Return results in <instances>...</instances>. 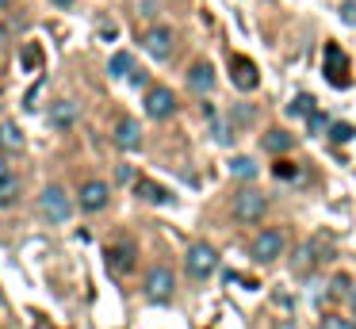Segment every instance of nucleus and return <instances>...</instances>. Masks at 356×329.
<instances>
[{
    "label": "nucleus",
    "instance_id": "ddd939ff",
    "mask_svg": "<svg viewBox=\"0 0 356 329\" xmlns=\"http://www.w3.org/2000/svg\"><path fill=\"white\" fill-rule=\"evenodd\" d=\"M111 138H115L119 150H138L142 145V122L138 119H119V127Z\"/></svg>",
    "mask_w": 356,
    "mask_h": 329
},
{
    "label": "nucleus",
    "instance_id": "a878e982",
    "mask_svg": "<svg viewBox=\"0 0 356 329\" xmlns=\"http://www.w3.org/2000/svg\"><path fill=\"white\" fill-rule=\"evenodd\" d=\"M307 122H310V134H322V130H325V115L322 111H314Z\"/></svg>",
    "mask_w": 356,
    "mask_h": 329
},
{
    "label": "nucleus",
    "instance_id": "f257e3e1",
    "mask_svg": "<svg viewBox=\"0 0 356 329\" xmlns=\"http://www.w3.org/2000/svg\"><path fill=\"white\" fill-rule=\"evenodd\" d=\"M184 268H188V275H192V280H207V275H215V268H218L215 245H207V241L192 245V249H188V257H184Z\"/></svg>",
    "mask_w": 356,
    "mask_h": 329
},
{
    "label": "nucleus",
    "instance_id": "393cba45",
    "mask_svg": "<svg viewBox=\"0 0 356 329\" xmlns=\"http://www.w3.org/2000/svg\"><path fill=\"white\" fill-rule=\"evenodd\" d=\"M276 176H280V180H291V176H299V165H291V161H280V165H276Z\"/></svg>",
    "mask_w": 356,
    "mask_h": 329
},
{
    "label": "nucleus",
    "instance_id": "f03ea898",
    "mask_svg": "<svg viewBox=\"0 0 356 329\" xmlns=\"http://www.w3.org/2000/svg\"><path fill=\"white\" fill-rule=\"evenodd\" d=\"M325 81L333 88H348V58L337 42H325Z\"/></svg>",
    "mask_w": 356,
    "mask_h": 329
},
{
    "label": "nucleus",
    "instance_id": "6e6552de",
    "mask_svg": "<svg viewBox=\"0 0 356 329\" xmlns=\"http://www.w3.org/2000/svg\"><path fill=\"white\" fill-rule=\"evenodd\" d=\"M230 81H234V88H241V92H253L257 84H261L257 65L245 58V54H230Z\"/></svg>",
    "mask_w": 356,
    "mask_h": 329
},
{
    "label": "nucleus",
    "instance_id": "7c9ffc66",
    "mask_svg": "<svg viewBox=\"0 0 356 329\" xmlns=\"http://www.w3.org/2000/svg\"><path fill=\"white\" fill-rule=\"evenodd\" d=\"M353 310H356V287H353Z\"/></svg>",
    "mask_w": 356,
    "mask_h": 329
},
{
    "label": "nucleus",
    "instance_id": "a211bd4d",
    "mask_svg": "<svg viewBox=\"0 0 356 329\" xmlns=\"http://www.w3.org/2000/svg\"><path fill=\"white\" fill-rule=\"evenodd\" d=\"M261 145L268 153H287L291 150V134H287V130H268V134L261 138Z\"/></svg>",
    "mask_w": 356,
    "mask_h": 329
},
{
    "label": "nucleus",
    "instance_id": "6ab92c4d",
    "mask_svg": "<svg viewBox=\"0 0 356 329\" xmlns=\"http://www.w3.org/2000/svg\"><path fill=\"white\" fill-rule=\"evenodd\" d=\"M24 145V134H19V127L16 122H0V150H19Z\"/></svg>",
    "mask_w": 356,
    "mask_h": 329
},
{
    "label": "nucleus",
    "instance_id": "dca6fc26",
    "mask_svg": "<svg viewBox=\"0 0 356 329\" xmlns=\"http://www.w3.org/2000/svg\"><path fill=\"white\" fill-rule=\"evenodd\" d=\"M108 73L115 77V81L131 77V73H134V58H131L127 50H115V54H111V61H108Z\"/></svg>",
    "mask_w": 356,
    "mask_h": 329
},
{
    "label": "nucleus",
    "instance_id": "412c9836",
    "mask_svg": "<svg viewBox=\"0 0 356 329\" xmlns=\"http://www.w3.org/2000/svg\"><path fill=\"white\" fill-rule=\"evenodd\" d=\"M16 191H19V180H16V176H8V180L0 184V207L16 203Z\"/></svg>",
    "mask_w": 356,
    "mask_h": 329
},
{
    "label": "nucleus",
    "instance_id": "4468645a",
    "mask_svg": "<svg viewBox=\"0 0 356 329\" xmlns=\"http://www.w3.org/2000/svg\"><path fill=\"white\" fill-rule=\"evenodd\" d=\"M134 191H138V195L146 199V203H157V207H169V203H172V191H169V188H161V184H154V180H146V176H142V180L134 184Z\"/></svg>",
    "mask_w": 356,
    "mask_h": 329
},
{
    "label": "nucleus",
    "instance_id": "0eeeda50",
    "mask_svg": "<svg viewBox=\"0 0 356 329\" xmlns=\"http://www.w3.org/2000/svg\"><path fill=\"white\" fill-rule=\"evenodd\" d=\"M172 287H177V280H172L169 268H149V275H146V298L149 303H169Z\"/></svg>",
    "mask_w": 356,
    "mask_h": 329
},
{
    "label": "nucleus",
    "instance_id": "2eb2a0df",
    "mask_svg": "<svg viewBox=\"0 0 356 329\" xmlns=\"http://www.w3.org/2000/svg\"><path fill=\"white\" fill-rule=\"evenodd\" d=\"M188 84H192V92H211L215 88V69H211V61H195L192 73H188Z\"/></svg>",
    "mask_w": 356,
    "mask_h": 329
},
{
    "label": "nucleus",
    "instance_id": "2f4dec72",
    "mask_svg": "<svg viewBox=\"0 0 356 329\" xmlns=\"http://www.w3.org/2000/svg\"><path fill=\"white\" fill-rule=\"evenodd\" d=\"M4 4H8V0H0V8H4Z\"/></svg>",
    "mask_w": 356,
    "mask_h": 329
},
{
    "label": "nucleus",
    "instance_id": "c85d7f7f",
    "mask_svg": "<svg viewBox=\"0 0 356 329\" xmlns=\"http://www.w3.org/2000/svg\"><path fill=\"white\" fill-rule=\"evenodd\" d=\"M276 329H299V326H295V321H280Z\"/></svg>",
    "mask_w": 356,
    "mask_h": 329
},
{
    "label": "nucleus",
    "instance_id": "20e7f679",
    "mask_svg": "<svg viewBox=\"0 0 356 329\" xmlns=\"http://www.w3.org/2000/svg\"><path fill=\"white\" fill-rule=\"evenodd\" d=\"M142 104H146L149 119H172V115H177V96H172V88H161V84L149 88Z\"/></svg>",
    "mask_w": 356,
    "mask_h": 329
},
{
    "label": "nucleus",
    "instance_id": "c756f323",
    "mask_svg": "<svg viewBox=\"0 0 356 329\" xmlns=\"http://www.w3.org/2000/svg\"><path fill=\"white\" fill-rule=\"evenodd\" d=\"M54 4H58V8H70V4H73V0H54Z\"/></svg>",
    "mask_w": 356,
    "mask_h": 329
},
{
    "label": "nucleus",
    "instance_id": "423d86ee",
    "mask_svg": "<svg viewBox=\"0 0 356 329\" xmlns=\"http://www.w3.org/2000/svg\"><path fill=\"white\" fill-rule=\"evenodd\" d=\"M39 207H42V214H47L50 222H65V218L73 214V203H70V195H65V191L58 188V184H54V188H47V191H42Z\"/></svg>",
    "mask_w": 356,
    "mask_h": 329
},
{
    "label": "nucleus",
    "instance_id": "cd10ccee",
    "mask_svg": "<svg viewBox=\"0 0 356 329\" xmlns=\"http://www.w3.org/2000/svg\"><path fill=\"white\" fill-rule=\"evenodd\" d=\"M8 176H12V168H8V161H4V157H0V184H4V180H8Z\"/></svg>",
    "mask_w": 356,
    "mask_h": 329
},
{
    "label": "nucleus",
    "instance_id": "bb28decb",
    "mask_svg": "<svg viewBox=\"0 0 356 329\" xmlns=\"http://www.w3.org/2000/svg\"><path fill=\"white\" fill-rule=\"evenodd\" d=\"M341 19H345V23H356V4H345V12H341Z\"/></svg>",
    "mask_w": 356,
    "mask_h": 329
},
{
    "label": "nucleus",
    "instance_id": "5701e85b",
    "mask_svg": "<svg viewBox=\"0 0 356 329\" xmlns=\"http://www.w3.org/2000/svg\"><path fill=\"white\" fill-rule=\"evenodd\" d=\"M318 329H356V321L337 318V314H325V318H322V326H318Z\"/></svg>",
    "mask_w": 356,
    "mask_h": 329
},
{
    "label": "nucleus",
    "instance_id": "f8f14e48",
    "mask_svg": "<svg viewBox=\"0 0 356 329\" xmlns=\"http://www.w3.org/2000/svg\"><path fill=\"white\" fill-rule=\"evenodd\" d=\"M111 199V188L104 180H88L85 188H81V211H104Z\"/></svg>",
    "mask_w": 356,
    "mask_h": 329
},
{
    "label": "nucleus",
    "instance_id": "9b49d317",
    "mask_svg": "<svg viewBox=\"0 0 356 329\" xmlns=\"http://www.w3.org/2000/svg\"><path fill=\"white\" fill-rule=\"evenodd\" d=\"M134 257H138V249H134V241H119V245H108V268L115 275H127L134 268Z\"/></svg>",
    "mask_w": 356,
    "mask_h": 329
},
{
    "label": "nucleus",
    "instance_id": "9d476101",
    "mask_svg": "<svg viewBox=\"0 0 356 329\" xmlns=\"http://www.w3.org/2000/svg\"><path fill=\"white\" fill-rule=\"evenodd\" d=\"M47 122H50L54 130H73V127L81 122V107L73 104V99H58V104H50Z\"/></svg>",
    "mask_w": 356,
    "mask_h": 329
},
{
    "label": "nucleus",
    "instance_id": "1a4fd4ad",
    "mask_svg": "<svg viewBox=\"0 0 356 329\" xmlns=\"http://www.w3.org/2000/svg\"><path fill=\"white\" fill-rule=\"evenodd\" d=\"M142 46H146V54L157 61L172 58V27H149L146 35H142Z\"/></svg>",
    "mask_w": 356,
    "mask_h": 329
},
{
    "label": "nucleus",
    "instance_id": "4be33fe9",
    "mask_svg": "<svg viewBox=\"0 0 356 329\" xmlns=\"http://www.w3.org/2000/svg\"><path fill=\"white\" fill-rule=\"evenodd\" d=\"M211 134H215V142H222V145H230V142H234L230 127H226L222 119H215V115H211Z\"/></svg>",
    "mask_w": 356,
    "mask_h": 329
},
{
    "label": "nucleus",
    "instance_id": "aec40b11",
    "mask_svg": "<svg viewBox=\"0 0 356 329\" xmlns=\"http://www.w3.org/2000/svg\"><path fill=\"white\" fill-rule=\"evenodd\" d=\"M230 172L241 176V180H253V176L261 172V165H257L253 157H234V161H230Z\"/></svg>",
    "mask_w": 356,
    "mask_h": 329
},
{
    "label": "nucleus",
    "instance_id": "f3484780",
    "mask_svg": "<svg viewBox=\"0 0 356 329\" xmlns=\"http://www.w3.org/2000/svg\"><path fill=\"white\" fill-rule=\"evenodd\" d=\"M314 111L318 107H314V96H310V92H299V96L287 104V115H291V119H310Z\"/></svg>",
    "mask_w": 356,
    "mask_h": 329
},
{
    "label": "nucleus",
    "instance_id": "7ed1b4c3",
    "mask_svg": "<svg viewBox=\"0 0 356 329\" xmlns=\"http://www.w3.org/2000/svg\"><path fill=\"white\" fill-rule=\"evenodd\" d=\"M264 207H268V199H264L261 191H238V195H234V218L261 222L264 218Z\"/></svg>",
    "mask_w": 356,
    "mask_h": 329
},
{
    "label": "nucleus",
    "instance_id": "39448f33",
    "mask_svg": "<svg viewBox=\"0 0 356 329\" xmlns=\"http://www.w3.org/2000/svg\"><path fill=\"white\" fill-rule=\"evenodd\" d=\"M249 252H253V260H261V264H272V260L284 252V234H280V230H264V234L253 237Z\"/></svg>",
    "mask_w": 356,
    "mask_h": 329
},
{
    "label": "nucleus",
    "instance_id": "b1692460",
    "mask_svg": "<svg viewBox=\"0 0 356 329\" xmlns=\"http://www.w3.org/2000/svg\"><path fill=\"white\" fill-rule=\"evenodd\" d=\"M353 134H356V130L348 127V122H333V127H330V138H333V142H348Z\"/></svg>",
    "mask_w": 356,
    "mask_h": 329
}]
</instances>
